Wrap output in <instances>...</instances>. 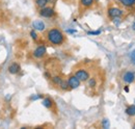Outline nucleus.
<instances>
[{
	"instance_id": "dca6fc26",
	"label": "nucleus",
	"mask_w": 135,
	"mask_h": 129,
	"mask_svg": "<svg viewBox=\"0 0 135 129\" xmlns=\"http://www.w3.org/2000/svg\"><path fill=\"white\" fill-rule=\"evenodd\" d=\"M51 80H52V82H53V84H54V85L59 86V84L61 83V81L64 80V78H61L60 76L56 75V76H53V77L51 78Z\"/></svg>"
},
{
	"instance_id": "0eeeda50",
	"label": "nucleus",
	"mask_w": 135,
	"mask_h": 129,
	"mask_svg": "<svg viewBox=\"0 0 135 129\" xmlns=\"http://www.w3.org/2000/svg\"><path fill=\"white\" fill-rule=\"evenodd\" d=\"M67 81H68V83H69V86H70V89H71V90L77 89V87H79V86H80V84H81V81L79 80V79H78L74 74L70 75V76L67 78Z\"/></svg>"
},
{
	"instance_id": "4468645a",
	"label": "nucleus",
	"mask_w": 135,
	"mask_h": 129,
	"mask_svg": "<svg viewBox=\"0 0 135 129\" xmlns=\"http://www.w3.org/2000/svg\"><path fill=\"white\" fill-rule=\"evenodd\" d=\"M49 2H50V0H35V5L37 8H43V7L47 6Z\"/></svg>"
},
{
	"instance_id": "39448f33",
	"label": "nucleus",
	"mask_w": 135,
	"mask_h": 129,
	"mask_svg": "<svg viewBox=\"0 0 135 129\" xmlns=\"http://www.w3.org/2000/svg\"><path fill=\"white\" fill-rule=\"evenodd\" d=\"M96 0H79V11L84 13L87 10H90L95 5Z\"/></svg>"
},
{
	"instance_id": "4be33fe9",
	"label": "nucleus",
	"mask_w": 135,
	"mask_h": 129,
	"mask_svg": "<svg viewBox=\"0 0 135 129\" xmlns=\"http://www.w3.org/2000/svg\"><path fill=\"white\" fill-rule=\"evenodd\" d=\"M89 34H99L100 33V31H96V32H88Z\"/></svg>"
},
{
	"instance_id": "423d86ee",
	"label": "nucleus",
	"mask_w": 135,
	"mask_h": 129,
	"mask_svg": "<svg viewBox=\"0 0 135 129\" xmlns=\"http://www.w3.org/2000/svg\"><path fill=\"white\" fill-rule=\"evenodd\" d=\"M46 53H47V47L45 45H40L33 50L32 55L34 58L40 59V58H43L46 55Z\"/></svg>"
},
{
	"instance_id": "9b49d317",
	"label": "nucleus",
	"mask_w": 135,
	"mask_h": 129,
	"mask_svg": "<svg viewBox=\"0 0 135 129\" xmlns=\"http://www.w3.org/2000/svg\"><path fill=\"white\" fill-rule=\"evenodd\" d=\"M32 27L34 28V30H37V31H44L46 28L45 23L41 20H35L32 23Z\"/></svg>"
},
{
	"instance_id": "f03ea898",
	"label": "nucleus",
	"mask_w": 135,
	"mask_h": 129,
	"mask_svg": "<svg viewBox=\"0 0 135 129\" xmlns=\"http://www.w3.org/2000/svg\"><path fill=\"white\" fill-rule=\"evenodd\" d=\"M124 14H125L124 10H122L120 7H118V6H109L107 10V16L112 20L123 17Z\"/></svg>"
},
{
	"instance_id": "ddd939ff",
	"label": "nucleus",
	"mask_w": 135,
	"mask_h": 129,
	"mask_svg": "<svg viewBox=\"0 0 135 129\" xmlns=\"http://www.w3.org/2000/svg\"><path fill=\"white\" fill-rule=\"evenodd\" d=\"M87 82V86L90 89H95L98 86V80L96 77H89V79L86 81Z\"/></svg>"
},
{
	"instance_id": "6e6552de",
	"label": "nucleus",
	"mask_w": 135,
	"mask_h": 129,
	"mask_svg": "<svg viewBox=\"0 0 135 129\" xmlns=\"http://www.w3.org/2000/svg\"><path fill=\"white\" fill-rule=\"evenodd\" d=\"M43 105L46 107V108H48V109H50L52 112H54V113H56L55 112V102H54V100L50 98V97H45L44 99H43Z\"/></svg>"
},
{
	"instance_id": "a211bd4d",
	"label": "nucleus",
	"mask_w": 135,
	"mask_h": 129,
	"mask_svg": "<svg viewBox=\"0 0 135 129\" xmlns=\"http://www.w3.org/2000/svg\"><path fill=\"white\" fill-rule=\"evenodd\" d=\"M130 61L133 64H135V49L130 53Z\"/></svg>"
},
{
	"instance_id": "7ed1b4c3",
	"label": "nucleus",
	"mask_w": 135,
	"mask_h": 129,
	"mask_svg": "<svg viewBox=\"0 0 135 129\" xmlns=\"http://www.w3.org/2000/svg\"><path fill=\"white\" fill-rule=\"evenodd\" d=\"M74 75L81 81V82H86V81L89 79V77H90L89 71L87 69H85V68H79V69L75 70Z\"/></svg>"
},
{
	"instance_id": "f3484780",
	"label": "nucleus",
	"mask_w": 135,
	"mask_h": 129,
	"mask_svg": "<svg viewBox=\"0 0 135 129\" xmlns=\"http://www.w3.org/2000/svg\"><path fill=\"white\" fill-rule=\"evenodd\" d=\"M61 91H69V90H71L70 89V86H69V83H68V81L67 80H64L61 81V83L59 84V86H58Z\"/></svg>"
},
{
	"instance_id": "6ab92c4d",
	"label": "nucleus",
	"mask_w": 135,
	"mask_h": 129,
	"mask_svg": "<svg viewBox=\"0 0 135 129\" xmlns=\"http://www.w3.org/2000/svg\"><path fill=\"white\" fill-rule=\"evenodd\" d=\"M30 35H31V38L33 39L34 41H36V40L38 39V36H37V33L35 32V30H31V31H30Z\"/></svg>"
},
{
	"instance_id": "5701e85b",
	"label": "nucleus",
	"mask_w": 135,
	"mask_h": 129,
	"mask_svg": "<svg viewBox=\"0 0 135 129\" xmlns=\"http://www.w3.org/2000/svg\"><path fill=\"white\" fill-rule=\"evenodd\" d=\"M125 91H126V92H128V91H129V89H128V86H126V87H125Z\"/></svg>"
},
{
	"instance_id": "f257e3e1",
	"label": "nucleus",
	"mask_w": 135,
	"mask_h": 129,
	"mask_svg": "<svg viewBox=\"0 0 135 129\" xmlns=\"http://www.w3.org/2000/svg\"><path fill=\"white\" fill-rule=\"evenodd\" d=\"M45 39L52 46H61L67 41L65 33L57 27H52L48 29L45 32Z\"/></svg>"
},
{
	"instance_id": "20e7f679",
	"label": "nucleus",
	"mask_w": 135,
	"mask_h": 129,
	"mask_svg": "<svg viewBox=\"0 0 135 129\" xmlns=\"http://www.w3.org/2000/svg\"><path fill=\"white\" fill-rule=\"evenodd\" d=\"M38 15L43 18H46V19H50L55 16V10L51 6H45L43 8H40V12H38Z\"/></svg>"
},
{
	"instance_id": "f8f14e48",
	"label": "nucleus",
	"mask_w": 135,
	"mask_h": 129,
	"mask_svg": "<svg viewBox=\"0 0 135 129\" xmlns=\"http://www.w3.org/2000/svg\"><path fill=\"white\" fill-rule=\"evenodd\" d=\"M118 1L125 7L135 10V0H118Z\"/></svg>"
},
{
	"instance_id": "b1692460",
	"label": "nucleus",
	"mask_w": 135,
	"mask_h": 129,
	"mask_svg": "<svg viewBox=\"0 0 135 129\" xmlns=\"http://www.w3.org/2000/svg\"><path fill=\"white\" fill-rule=\"evenodd\" d=\"M132 28H133V30H135V22H134V24H133V26H132Z\"/></svg>"
},
{
	"instance_id": "9d476101",
	"label": "nucleus",
	"mask_w": 135,
	"mask_h": 129,
	"mask_svg": "<svg viewBox=\"0 0 135 129\" xmlns=\"http://www.w3.org/2000/svg\"><path fill=\"white\" fill-rule=\"evenodd\" d=\"M123 80L124 82H126V83H132L133 81L135 80V74L133 72H130V71H128V72H126L124 75H123Z\"/></svg>"
},
{
	"instance_id": "aec40b11",
	"label": "nucleus",
	"mask_w": 135,
	"mask_h": 129,
	"mask_svg": "<svg viewBox=\"0 0 135 129\" xmlns=\"http://www.w3.org/2000/svg\"><path fill=\"white\" fill-rule=\"evenodd\" d=\"M109 126V124H108V121L105 119L104 121H103V127H108Z\"/></svg>"
},
{
	"instance_id": "412c9836",
	"label": "nucleus",
	"mask_w": 135,
	"mask_h": 129,
	"mask_svg": "<svg viewBox=\"0 0 135 129\" xmlns=\"http://www.w3.org/2000/svg\"><path fill=\"white\" fill-rule=\"evenodd\" d=\"M64 2H66V3H74V2H76V1H78V0H62Z\"/></svg>"
},
{
	"instance_id": "1a4fd4ad",
	"label": "nucleus",
	"mask_w": 135,
	"mask_h": 129,
	"mask_svg": "<svg viewBox=\"0 0 135 129\" xmlns=\"http://www.w3.org/2000/svg\"><path fill=\"white\" fill-rule=\"evenodd\" d=\"M8 72L11 73V74H13V75H16L18 74L19 72H20V70H21V66L16 63V62H14V63H12V64L8 66Z\"/></svg>"
},
{
	"instance_id": "2eb2a0df",
	"label": "nucleus",
	"mask_w": 135,
	"mask_h": 129,
	"mask_svg": "<svg viewBox=\"0 0 135 129\" xmlns=\"http://www.w3.org/2000/svg\"><path fill=\"white\" fill-rule=\"evenodd\" d=\"M126 113L130 117H134L135 116V104H131L126 108Z\"/></svg>"
}]
</instances>
